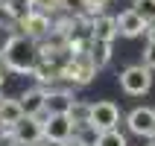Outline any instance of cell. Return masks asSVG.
Listing matches in <instances>:
<instances>
[{
	"instance_id": "6da1fadb",
	"label": "cell",
	"mask_w": 155,
	"mask_h": 146,
	"mask_svg": "<svg viewBox=\"0 0 155 146\" xmlns=\"http://www.w3.org/2000/svg\"><path fill=\"white\" fill-rule=\"evenodd\" d=\"M3 61L12 73H35L41 64V50L32 35H12L3 47Z\"/></svg>"
},
{
	"instance_id": "7a4b0ae2",
	"label": "cell",
	"mask_w": 155,
	"mask_h": 146,
	"mask_svg": "<svg viewBox=\"0 0 155 146\" xmlns=\"http://www.w3.org/2000/svg\"><path fill=\"white\" fill-rule=\"evenodd\" d=\"M94 73H97V61L91 59L88 50H82V53H73V59L61 67L59 76L68 79V82H73V85H88V82L94 79Z\"/></svg>"
},
{
	"instance_id": "3957f363",
	"label": "cell",
	"mask_w": 155,
	"mask_h": 146,
	"mask_svg": "<svg viewBox=\"0 0 155 146\" xmlns=\"http://www.w3.org/2000/svg\"><path fill=\"white\" fill-rule=\"evenodd\" d=\"M120 88L129 96H143L152 88V67L147 64H132L120 73Z\"/></svg>"
},
{
	"instance_id": "277c9868",
	"label": "cell",
	"mask_w": 155,
	"mask_h": 146,
	"mask_svg": "<svg viewBox=\"0 0 155 146\" xmlns=\"http://www.w3.org/2000/svg\"><path fill=\"white\" fill-rule=\"evenodd\" d=\"M117 123H120V108L108 99L103 102H94L88 108V126L94 131H105V129H117Z\"/></svg>"
},
{
	"instance_id": "5b68a950",
	"label": "cell",
	"mask_w": 155,
	"mask_h": 146,
	"mask_svg": "<svg viewBox=\"0 0 155 146\" xmlns=\"http://www.w3.org/2000/svg\"><path fill=\"white\" fill-rule=\"evenodd\" d=\"M12 138L21 146H35L38 140H44V123L32 114H24V120H18L12 129Z\"/></svg>"
},
{
	"instance_id": "8992f818",
	"label": "cell",
	"mask_w": 155,
	"mask_h": 146,
	"mask_svg": "<svg viewBox=\"0 0 155 146\" xmlns=\"http://www.w3.org/2000/svg\"><path fill=\"white\" fill-rule=\"evenodd\" d=\"M44 123V140L47 143H61V140H68L70 135H73V117L70 114H50Z\"/></svg>"
},
{
	"instance_id": "52a82bcc",
	"label": "cell",
	"mask_w": 155,
	"mask_h": 146,
	"mask_svg": "<svg viewBox=\"0 0 155 146\" xmlns=\"http://www.w3.org/2000/svg\"><path fill=\"white\" fill-rule=\"evenodd\" d=\"M126 126H129L132 135H140V138H155V108H135L126 117Z\"/></svg>"
},
{
	"instance_id": "ba28073f",
	"label": "cell",
	"mask_w": 155,
	"mask_h": 146,
	"mask_svg": "<svg viewBox=\"0 0 155 146\" xmlns=\"http://www.w3.org/2000/svg\"><path fill=\"white\" fill-rule=\"evenodd\" d=\"M147 21L138 15V9H126L117 15V32L123 38H138V35H147Z\"/></svg>"
},
{
	"instance_id": "9c48e42d",
	"label": "cell",
	"mask_w": 155,
	"mask_h": 146,
	"mask_svg": "<svg viewBox=\"0 0 155 146\" xmlns=\"http://www.w3.org/2000/svg\"><path fill=\"white\" fill-rule=\"evenodd\" d=\"M21 26H24L26 35L38 38V35H44L50 29V18H47V12H41V9H26L24 15H21Z\"/></svg>"
},
{
	"instance_id": "30bf717a",
	"label": "cell",
	"mask_w": 155,
	"mask_h": 146,
	"mask_svg": "<svg viewBox=\"0 0 155 146\" xmlns=\"http://www.w3.org/2000/svg\"><path fill=\"white\" fill-rule=\"evenodd\" d=\"M24 105H21V99H3L0 102V126L3 129H15L18 120H24Z\"/></svg>"
},
{
	"instance_id": "8fae6325",
	"label": "cell",
	"mask_w": 155,
	"mask_h": 146,
	"mask_svg": "<svg viewBox=\"0 0 155 146\" xmlns=\"http://www.w3.org/2000/svg\"><path fill=\"white\" fill-rule=\"evenodd\" d=\"M91 32H94V38H100V41H114V35H120L117 32V18L97 15L94 21H91Z\"/></svg>"
},
{
	"instance_id": "7c38bea8",
	"label": "cell",
	"mask_w": 155,
	"mask_h": 146,
	"mask_svg": "<svg viewBox=\"0 0 155 146\" xmlns=\"http://www.w3.org/2000/svg\"><path fill=\"white\" fill-rule=\"evenodd\" d=\"M70 108H73L70 94H64V91H50L47 94V105H44L47 114H70Z\"/></svg>"
},
{
	"instance_id": "4fadbf2b",
	"label": "cell",
	"mask_w": 155,
	"mask_h": 146,
	"mask_svg": "<svg viewBox=\"0 0 155 146\" xmlns=\"http://www.w3.org/2000/svg\"><path fill=\"white\" fill-rule=\"evenodd\" d=\"M21 105H24L26 114L38 117V114L44 111V105H47V94H44V91H38V88H32V91H26V94L21 96Z\"/></svg>"
},
{
	"instance_id": "5bb4252c",
	"label": "cell",
	"mask_w": 155,
	"mask_h": 146,
	"mask_svg": "<svg viewBox=\"0 0 155 146\" xmlns=\"http://www.w3.org/2000/svg\"><path fill=\"white\" fill-rule=\"evenodd\" d=\"M88 53H91V59L97 61V67H103V64H108V59H111V41L91 38V44H88Z\"/></svg>"
},
{
	"instance_id": "9a60e30c",
	"label": "cell",
	"mask_w": 155,
	"mask_h": 146,
	"mask_svg": "<svg viewBox=\"0 0 155 146\" xmlns=\"http://www.w3.org/2000/svg\"><path fill=\"white\" fill-rule=\"evenodd\" d=\"M94 146H126V138L117 129H105V131H97V143Z\"/></svg>"
},
{
	"instance_id": "2e32d148",
	"label": "cell",
	"mask_w": 155,
	"mask_h": 146,
	"mask_svg": "<svg viewBox=\"0 0 155 146\" xmlns=\"http://www.w3.org/2000/svg\"><path fill=\"white\" fill-rule=\"evenodd\" d=\"M132 9H138L147 24H155V0H132Z\"/></svg>"
},
{
	"instance_id": "e0dca14e",
	"label": "cell",
	"mask_w": 155,
	"mask_h": 146,
	"mask_svg": "<svg viewBox=\"0 0 155 146\" xmlns=\"http://www.w3.org/2000/svg\"><path fill=\"white\" fill-rule=\"evenodd\" d=\"M32 9H41V12H53V9L61 6V0H29Z\"/></svg>"
},
{
	"instance_id": "ac0fdd59",
	"label": "cell",
	"mask_w": 155,
	"mask_h": 146,
	"mask_svg": "<svg viewBox=\"0 0 155 146\" xmlns=\"http://www.w3.org/2000/svg\"><path fill=\"white\" fill-rule=\"evenodd\" d=\"M111 0H85V12H91V15H97V12H103L105 6H108Z\"/></svg>"
},
{
	"instance_id": "d6986e66",
	"label": "cell",
	"mask_w": 155,
	"mask_h": 146,
	"mask_svg": "<svg viewBox=\"0 0 155 146\" xmlns=\"http://www.w3.org/2000/svg\"><path fill=\"white\" fill-rule=\"evenodd\" d=\"M143 64L155 70V41H149V44H147V50H143Z\"/></svg>"
},
{
	"instance_id": "ffe728a7",
	"label": "cell",
	"mask_w": 155,
	"mask_h": 146,
	"mask_svg": "<svg viewBox=\"0 0 155 146\" xmlns=\"http://www.w3.org/2000/svg\"><path fill=\"white\" fill-rule=\"evenodd\" d=\"M12 15H15V12H12V6H9L6 0H0V24H3V21H9Z\"/></svg>"
},
{
	"instance_id": "44dd1931",
	"label": "cell",
	"mask_w": 155,
	"mask_h": 146,
	"mask_svg": "<svg viewBox=\"0 0 155 146\" xmlns=\"http://www.w3.org/2000/svg\"><path fill=\"white\" fill-rule=\"evenodd\" d=\"M56 146H88V143L82 138H73V135H70L68 140H61V143H56Z\"/></svg>"
},
{
	"instance_id": "7402d4cb",
	"label": "cell",
	"mask_w": 155,
	"mask_h": 146,
	"mask_svg": "<svg viewBox=\"0 0 155 146\" xmlns=\"http://www.w3.org/2000/svg\"><path fill=\"white\" fill-rule=\"evenodd\" d=\"M147 38H149V41H155V24L147 26Z\"/></svg>"
},
{
	"instance_id": "603a6c76",
	"label": "cell",
	"mask_w": 155,
	"mask_h": 146,
	"mask_svg": "<svg viewBox=\"0 0 155 146\" xmlns=\"http://www.w3.org/2000/svg\"><path fill=\"white\" fill-rule=\"evenodd\" d=\"M3 67H6V61H3V56H0V85H3Z\"/></svg>"
},
{
	"instance_id": "cb8c5ba5",
	"label": "cell",
	"mask_w": 155,
	"mask_h": 146,
	"mask_svg": "<svg viewBox=\"0 0 155 146\" xmlns=\"http://www.w3.org/2000/svg\"><path fill=\"white\" fill-rule=\"evenodd\" d=\"M0 102H3V99H0Z\"/></svg>"
},
{
	"instance_id": "d4e9b609",
	"label": "cell",
	"mask_w": 155,
	"mask_h": 146,
	"mask_svg": "<svg viewBox=\"0 0 155 146\" xmlns=\"http://www.w3.org/2000/svg\"><path fill=\"white\" fill-rule=\"evenodd\" d=\"M35 146H38V143H35Z\"/></svg>"
}]
</instances>
